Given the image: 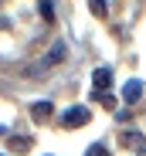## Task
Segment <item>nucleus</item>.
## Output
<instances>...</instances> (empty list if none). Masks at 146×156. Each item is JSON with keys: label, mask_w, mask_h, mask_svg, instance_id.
I'll list each match as a JSON object with an SVG mask.
<instances>
[{"label": "nucleus", "mask_w": 146, "mask_h": 156, "mask_svg": "<svg viewBox=\"0 0 146 156\" xmlns=\"http://www.w3.org/2000/svg\"><path fill=\"white\" fill-rule=\"evenodd\" d=\"M88 119H92V115H88L85 105H71V109L61 115V126H65V129H75V126H85Z\"/></svg>", "instance_id": "nucleus-1"}, {"label": "nucleus", "mask_w": 146, "mask_h": 156, "mask_svg": "<svg viewBox=\"0 0 146 156\" xmlns=\"http://www.w3.org/2000/svg\"><path fill=\"white\" fill-rule=\"evenodd\" d=\"M143 88H146V85L139 82V78H129V82L123 85V98L133 105V102H139V98H143Z\"/></svg>", "instance_id": "nucleus-2"}, {"label": "nucleus", "mask_w": 146, "mask_h": 156, "mask_svg": "<svg viewBox=\"0 0 146 156\" xmlns=\"http://www.w3.org/2000/svg\"><path fill=\"white\" fill-rule=\"evenodd\" d=\"M31 115H34V122H48V119L55 115V105H51V102H34Z\"/></svg>", "instance_id": "nucleus-3"}, {"label": "nucleus", "mask_w": 146, "mask_h": 156, "mask_svg": "<svg viewBox=\"0 0 146 156\" xmlns=\"http://www.w3.org/2000/svg\"><path fill=\"white\" fill-rule=\"evenodd\" d=\"M92 82H95V92H105V88L112 85V71H109V68H95V71H92Z\"/></svg>", "instance_id": "nucleus-4"}, {"label": "nucleus", "mask_w": 146, "mask_h": 156, "mask_svg": "<svg viewBox=\"0 0 146 156\" xmlns=\"http://www.w3.org/2000/svg\"><path fill=\"white\" fill-rule=\"evenodd\" d=\"M31 146H34L31 136H10V149H14V153H27Z\"/></svg>", "instance_id": "nucleus-5"}, {"label": "nucleus", "mask_w": 146, "mask_h": 156, "mask_svg": "<svg viewBox=\"0 0 146 156\" xmlns=\"http://www.w3.org/2000/svg\"><path fill=\"white\" fill-rule=\"evenodd\" d=\"M123 143H126L129 149H139V153L146 149V146H143V143H146V139H143V133H123Z\"/></svg>", "instance_id": "nucleus-6"}, {"label": "nucleus", "mask_w": 146, "mask_h": 156, "mask_svg": "<svg viewBox=\"0 0 146 156\" xmlns=\"http://www.w3.org/2000/svg\"><path fill=\"white\" fill-rule=\"evenodd\" d=\"M61 58H65V44H55V48L44 55V61H48V65H58Z\"/></svg>", "instance_id": "nucleus-7"}, {"label": "nucleus", "mask_w": 146, "mask_h": 156, "mask_svg": "<svg viewBox=\"0 0 146 156\" xmlns=\"http://www.w3.org/2000/svg\"><path fill=\"white\" fill-rule=\"evenodd\" d=\"M37 4H41V17L44 20H55V4L51 0H37Z\"/></svg>", "instance_id": "nucleus-8"}, {"label": "nucleus", "mask_w": 146, "mask_h": 156, "mask_svg": "<svg viewBox=\"0 0 146 156\" xmlns=\"http://www.w3.org/2000/svg\"><path fill=\"white\" fill-rule=\"evenodd\" d=\"M88 7H92V14H95V17H105V10H109L105 0H88Z\"/></svg>", "instance_id": "nucleus-9"}, {"label": "nucleus", "mask_w": 146, "mask_h": 156, "mask_svg": "<svg viewBox=\"0 0 146 156\" xmlns=\"http://www.w3.org/2000/svg\"><path fill=\"white\" fill-rule=\"evenodd\" d=\"M85 156H109V149H105V143H92Z\"/></svg>", "instance_id": "nucleus-10"}, {"label": "nucleus", "mask_w": 146, "mask_h": 156, "mask_svg": "<svg viewBox=\"0 0 146 156\" xmlns=\"http://www.w3.org/2000/svg\"><path fill=\"white\" fill-rule=\"evenodd\" d=\"M0 136H7V126H0Z\"/></svg>", "instance_id": "nucleus-11"}, {"label": "nucleus", "mask_w": 146, "mask_h": 156, "mask_svg": "<svg viewBox=\"0 0 146 156\" xmlns=\"http://www.w3.org/2000/svg\"><path fill=\"white\" fill-rule=\"evenodd\" d=\"M139 156H146V149H143V153H139Z\"/></svg>", "instance_id": "nucleus-12"}]
</instances>
